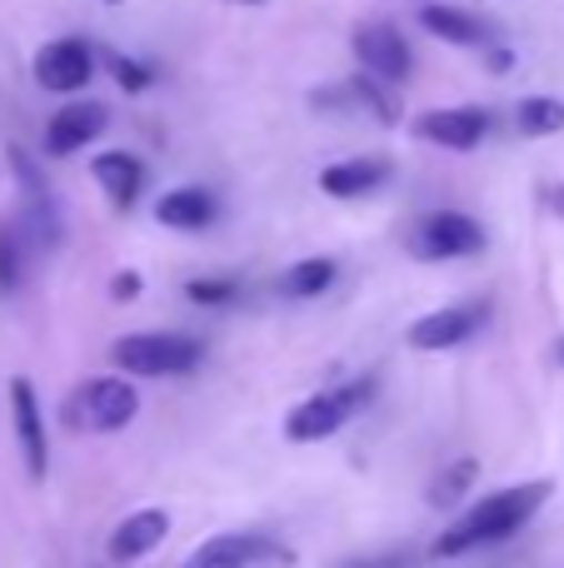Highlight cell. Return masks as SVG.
Wrapping results in <instances>:
<instances>
[{
    "mask_svg": "<svg viewBox=\"0 0 564 568\" xmlns=\"http://www.w3.org/2000/svg\"><path fill=\"white\" fill-rule=\"evenodd\" d=\"M20 275H26V245H20L16 225L0 220V294H16Z\"/></svg>",
    "mask_w": 564,
    "mask_h": 568,
    "instance_id": "obj_21",
    "label": "cell"
},
{
    "mask_svg": "<svg viewBox=\"0 0 564 568\" xmlns=\"http://www.w3.org/2000/svg\"><path fill=\"white\" fill-rule=\"evenodd\" d=\"M420 26L450 45H490V26L460 6H420Z\"/></svg>",
    "mask_w": 564,
    "mask_h": 568,
    "instance_id": "obj_17",
    "label": "cell"
},
{
    "mask_svg": "<svg viewBox=\"0 0 564 568\" xmlns=\"http://www.w3.org/2000/svg\"><path fill=\"white\" fill-rule=\"evenodd\" d=\"M90 175H95V185L105 190L115 210H130L135 195L145 190V165H140L135 155H125V150H105V155H95L90 160Z\"/></svg>",
    "mask_w": 564,
    "mask_h": 568,
    "instance_id": "obj_15",
    "label": "cell"
},
{
    "mask_svg": "<svg viewBox=\"0 0 564 568\" xmlns=\"http://www.w3.org/2000/svg\"><path fill=\"white\" fill-rule=\"evenodd\" d=\"M230 6H260V0H230Z\"/></svg>",
    "mask_w": 564,
    "mask_h": 568,
    "instance_id": "obj_27",
    "label": "cell"
},
{
    "mask_svg": "<svg viewBox=\"0 0 564 568\" xmlns=\"http://www.w3.org/2000/svg\"><path fill=\"white\" fill-rule=\"evenodd\" d=\"M390 180V160L365 155V160H340V165L320 170V190L335 200H360V195H375L380 185Z\"/></svg>",
    "mask_w": 564,
    "mask_h": 568,
    "instance_id": "obj_14",
    "label": "cell"
},
{
    "mask_svg": "<svg viewBox=\"0 0 564 568\" xmlns=\"http://www.w3.org/2000/svg\"><path fill=\"white\" fill-rule=\"evenodd\" d=\"M550 479H530V484H515V489H500V494H485L470 514H460L445 534L435 539V559H465V554L485 549V544H505L545 509L550 499Z\"/></svg>",
    "mask_w": 564,
    "mask_h": 568,
    "instance_id": "obj_1",
    "label": "cell"
},
{
    "mask_svg": "<svg viewBox=\"0 0 564 568\" xmlns=\"http://www.w3.org/2000/svg\"><path fill=\"white\" fill-rule=\"evenodd\" d=\"M475 479H480V464L455 459L450 469L435 474V484H430V504H435V509H450V504H460L470 489H475Z\"/></svg>",
    "mask_w": 564,
    "mask_h": 568,
    "instance_id": "obj_20",
    "label": "cell"
},
{
    "mask_svg": "<svg viewBox=\"0 0 564 568\" xmlns=\"http://www.w3.org/2000/svg\"><path fill=\"white\" fill-rule=\"evenodd\" d=\"M370 399H375V379H350V384H335V389L310 394L305 404H295V409L285 414V439L290 444L330 439V434L345 429Z\"/></svg>",
    "mask_w": 564,
    "mask_h": 568,
    "instance_id": "obj_3",
    "label": "cell"
},
{
    "mask_svg": "<svg viewBox=\"0 0 564 568\" xmlns=\"http://www.w3.org/2000/svg\"><path fill=\"white\" fill-rule=\"evenodd\" d=\"M155 220L170 230H205L215 220V195L200 185H180V190H165L155 200Z\"/></svg>",
    "mask_w": 564,
    "mask_h": 568,
    "instance_id": "obj_16",
    "label": "cell"
},
{
    "mask_svg": "<svg viewBox=\"0 0 564 568\" xmlns=\"http://www.w3.org/2000/svg\"><path fill=\"white\" fill-rule=\"evenodd\" d=\"M485 324V310L480 304H455V310H435V314H420L415 324H410V349L420 354H445L455 349V344H465L470 334Z\"/></svg>",
    "mask_w": 564,
    "mask_h": 568,
    "instance_id": "obj_11",
    "label": "cell"
},
{
    "mask_svg": "<svg viewBox=\"0 0 564 568\" xmlns=\"http://www.w3.org/2000/svg\"><path fill=\"white\" fill-rule=\"evenodd\" d=\"M110 70H115V80L125 90H150V70L140 65V60H125V55H115L110 60Z\"/></svg>",
    "mask_w": 564,
    "mask_h": 568,
    "instance_id": "obj_23",
    "label": "cell"
},
{
    "mask_svg": "<svg viewBox=\"0 0 564 568\" xmlns=\"http://www.w3.org/2000/svg\"><path fill=\"white\" fill-rule=\"evenodd\" d=\"M415 135L440 150H475L490 135V115L480 105H450V110H425L415 120Z\"/></svg>",
    "mask_w": 564,
    "mask_h": 568,
    "instance_id": "obj_10",
    "label": "cell"
},
{
    "mask_svg": "<svg viewBox=\"0 0 564 568\" xmlns=\"http://www.w3.org/2000/svg\"><path fill=\"white\" fill-rule=\"evenodd\" d=\"M330 284H335V260H300V265H290L280 275V294L285 300H315Z\"/></svg>",
    "mask_w": 564,
    "mask_h": 568,
    "instance_id": "obj_18",
    "label": "cell"
},
{
    "mask_svg": "<svg viewBox=\"0 0 564 568\" xmlns=\"http://www.w3.org/2000/svg\"><path fill=\"white\" fill-rule=\"evenodd\" d=\"M110 359H115L120 374H135V379H170V374L195 369L205 359V344L180 329H145L110 344Z\"/></svg>",
    "mask_w": 564,
    "mask_h": 568,
    "instance_id": "obj_2",
    "label": "cell"
},
{
    "mask_svg": "<svg viewBox=\"0 0 564 568\" xmlns=\"http://www.w3.org/2000/svg\"><path fill=\"white\" fill-rule=\"evenodd\" d=\"M140 414V394L130 379L120 374H100V379H85L75 394L66 399V424L85 434H115L125 429Z\"/></svg>",
    "mask_w": 564,
    "mask_h": 568,
    "instance_id": "obj_4",
    "label": "cell"
},
{
    "mask_svg": "<svg viewBox=\"0 0 564 568\" xmlns=\"http://www.w3.org/2000/svg\"><path fill=\"white\" fill-rule=\"evenodd\" d=\"M545 205L555 210V215H564V185H550V190H545Z\"/></svg>",
    "mask_w": 564,
    "mask_h": 568,
    "instance_id": "obj_26",
    "label": "cell"
},
{
    "mask_svg": "<svg viewBox=\"0 0 564 568\" xmlns=\"http://www.w3.org/2000/svg\"><path fill=\"white\" fill-rule=\"evenodd\" d=\"M90 75H95V55H90L85 40L60 36V40H50V45L36 50V80L46 90H56V95H75V90H85Z\"/></svg>",
    "mask_w": 564,
    "mask_h": 568,
    "instance_id": "obj_8",
    "label": "cell"
},
{
    "mask_svg": "<svg viewBox=\"0 0 564 568\" xmlns=\"http://www.w3.org/2000/svg\"><path fill=\"white\" fill-rule=\"evenodd\" d=\"M105 125H110V110L100 105V100L56 110V115L46 120V155H56V160L60 155H75V150H85Z\"/></svg>",
    "mask_w": 564,
    "mask_h": 568,
    "instance_id": "obj_13",
    "label": "cell"
},
{
    "mask_svg": "<svg viewBox=\"0 0 564 568\" xmlns=\"http://www.w3.org/2000/svg\"><path fill=\"white\" fill-rule=\"evenodd\" d=\"M110 294H115V300H135V294H140V275H135V270L115 275V280H110Z\"/></svg>",
    "mask_w": 564,
    "mask_h": 568,
    "instance_id": "obj_24",
    "label": "cell"
},
{
    "mask_svg": "<svg viewBox=\"0 0 564 568\" xmlns=\"http://www.w3.org/2000/svg\"><path fill=\"white\" fill-rule=\"evenodd\" d=\"M350 50H355V60H360V75L380 80V85L410 80V45L395 26H360Z\"/></svg>",
    "mask_w": 564,
    "mask_h": 568,
    "instance_id": "obj_7",
    "label": "cell"
},
{
    "mask_svg": "<svg viewBox=\"0 0 564 568\" xmlns=\"http://www.w3.org/2000/svg\"><path fill=\"white\" fill-rule=\"evenodd\" d=\"M185 294H190L195 304H230V300L240 294V284H235V280H190Z\"/></svg>",
    "mask_w": 564,
    "mask_h": 568,
    "instance_id": "obj_22",
    "label": "cell"
},
{
    "mask_svg": "<svg viewBox=\"0 0 564 568\" xmlns=\"http://www.w3.org/2000/svg\"><path fill=\"white\" fill-rule=\"evenodd\" d=\"M410 554H380V559H365V564H350V568H405Z\"/></svg>",
    "mask_w": 564,
    "mask_h": 568,
    "instance_id": "obj_25",
    "label": "cell"
},
{
    "mask_svg": "<svg viewBox=\"0 0 564 568\" xmlns=\"http://www.w3.org/2000/svg\"><path fill=\"white\" fill-rule=\"evenodd\" d=\"M295 554L270 534H215L185 559V568H290Z\"/></svg>",
    "mask_w": 564,
    "mask_h": 568,
    "instance_id": "obj_6",
    "label": "cell"
},
{
    "mask_svg": "<svg viewBox=\"0 0 564 568\" xmlns=\"http://www.w3.org/2000/svg\"><path fill=\"white\" fill-rule=\"evenodd\" d=\"M105 6H120V0H105Z\"/></svg>",
    "mask_w": 564,
    "mask_h": 568,
    "instance_id": "obj_29",
    "label": "cell"
},
{
    "mask_svg": "<svg viewBox=\"0 0 564 568\" xmlns=\"http://www.w3.org/2000/svg\"><path fill=\"white\" fill-rule=\"evenodd\" d=\"M555 354H560V364H564V339H560V349H555Z\"/></svg>",
    "mask_w": 564,
    "mask_h": 568,
    "instance_id": "obj_28",
    "label": "cell"
},
{
    "mask_svg": "<svg viewBox=\"0 0 564 568\" xmlns=\"http://www.w3.org/2000/svg\"><path fill=\"white\" fill-rule=\"evenodd\" d=\"M405 250L415 260H465L485 250V225L465 210H435L425 215L415 230H410Z\"/></svg>",
    "mask_w": 564,
    "mask_h": 568,
    "instance_id": "obj_5",
    "label": "cell"
},
{
    "mask_svg": "<svg viewBox=\"0 0 564 568\" xmlns=\"http://www.w3.org/2000/svg\"><path fill=\"white\" fill-rule=\"evenodd\" d=\"M515 125H520V135H525V140L560 135V130H564V100H555V95H530V100H520Z\"/></svg>",
    "mask_w": 564,
    "mask_h": 568,
    "instance_id": "obj_19",
    "label": "cell"
},
{
    "mask_svg": "<svg viewBox=\"0 0 564 568\" xmlns=\"http://www.w3.org/2000/svg\"><path fill=\"white\" fill-rule=\"evenodd\" d=\"M165 534H170V514L165 509H135V514H125V519L110 529L105 554H110V564H140V559H150V554L165 544Z\"/></svg>",
    "mask_w": 564,
    "mask_h": 568,
    "instance_id": "obj_12",
    "label": "cell"
},
{
    "mask_svg": "<svg viewBox=\"0 0 564 568\" xmlns=\"http://www.w3.org/2000/svg\"><path fill=\"white\" fill-rule=\"evenodd\" d=\"M10 419H16V439H20V459H26V474L30 479H46L50 469V444H46V414H40V399H36V384L26 374L10 379Z\"/></svg>",
    "mask_w": 564,
    "mask_h": 568,
    "instance_id": "obj_9",
    "label": "cell"
}]
</instances>
